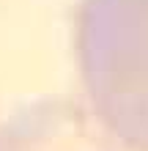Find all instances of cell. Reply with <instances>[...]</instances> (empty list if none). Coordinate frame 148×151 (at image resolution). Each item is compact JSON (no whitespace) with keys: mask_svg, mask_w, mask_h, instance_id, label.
<instances>
[{"mask_svg":"<svg viewBox=\"0 0 148 151\" xmlns=\"http://www.w3.org/2000/svg\"><path fill=\"white\" fill-rule=\"evenodd\" d=\"M77 63L91 113L129 151H148V0H80Z\"/></svg>","mask_w":148,"mask_h":151,"instance_id":"cell-1","label":"cell"},{"mask_svg":"<svg viewBox=\"0 0 148 151\" xmlns=\"http://www.w3.org/2000/svg\"><path fill=\"white\" fill-rule=\"evenodd\" d=\"M0 151H129L93 118L66 99L25 104L0 121Z\"/></svg>","mask_w":148,"mask_h":151,"instance_id":"cell-2","label":"cell"}]
</instances>
